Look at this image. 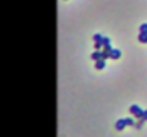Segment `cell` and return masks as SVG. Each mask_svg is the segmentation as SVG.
<instances>
[{
    "label": "cell",
    "mask_w": 147,
    "mask_h": 137,
    "mask_svg": "<svg viewBox=\"0 0 147 137\" xmlns=\"http://www.w3.org/2000/svg\"><path fill=\"white\" fill-rule=\"evenodd\" d=\"M140 110H141V108H140L138 105H131V107H130V113H131V114H136V113H138Z\"/></svg>",
    "instance_id": "cell-6"
},
{
    "label": "cell",
    "mask_w": 147,
    "mask_h": 137,
    "mask_svg": "<svg viewBox=\"0 0 147 137\" xmlns=\"http://www.w3.org/2000/svg\"><path fill=\"white\" fill-rule=\"evenodd\" d=\"M125 123H127V126H134V121H133V118H125Z\"/></svg>",
    "instance_id": "cell-13"
},
{
    "label": "cell",
    "mask_w": 147,
    "mask_h": 137,
    "mask_svg": "<svg viewBox=\"0 0 147 137\" xmlns=\"http://www.w3.org/2000/svg\"><path fill=\"white\" fill-rule=\"evenodd\" d=\"M143 124H144V120L141 118V120H140L137 124H134V127H136V128H141V127H143Z\"/></svg>",
    "instance_id": "cell-12"
},
{
    "label": "cell",
    "mask_w": 147,
    "mask_h": 137,
    "mask_svg": "<svg viewBox=\"0 0 147 137\" xmlns=\"http://www.w3.org/2000/svg\"><path fill=\"white\" fill-rule=\"evenodd\" d=\"M143 120H144V121H147V110L144 111V115H143Z\"/></svg>",
    "instance_id": "cell-16"
},
{
    "label": "cell",
    "mask_w": 147,
    "mask_h": 137,
    "mask_svg": "<svg viewBox=\"0 0 147 137\" xmlns=\"http://www.w3.org/2000/svg\"><path fill=\"white\" fill-rule=\"evenodd\" d=\"M120 56H121V52H120L118 49L113 48V49H111V53H110V58H111V59H120Z\"/></svg>",
    "instance_id": "cell-2"
},
{
    "label": "cell",
    "mask_w": 147,
    "mask_h": 137,
    "mask_svg": "<svg viewBox=\"0 0 147 137\" xmlns=\"http://www.w3.org/2000/svg\"><path fill=\"white\" fill-rule=\"evenodd\" d=\"M102 45H110V39L108 38H104L102 39Z\"/></svg>",
    "instance_id": "cell-14"
},
{
    "label": "cell",
    "mask_w": 147,
    "mask_h": 137,
    "mask_svg": "<svg viewBox=\"0 0 147 137\" xmlns=\"http://www.w3.org/2000/svg\"><path fill=\"white\" fill-rule=\"evenodd\" d=\"M101 46H104V45H102V42H95V43H94V48H95L97 51H100V49H101Z\"/></svg>",
    "instance_id": "cell-11"
},
{
    "label": "cell",
    "mask_w": 147,
    "mask_h": 137,
    "mask_svg": "<svg viewBox=\"0 0 147 137\" xmlns=\"http://www.w3.org/2000/svg\"><path fill=\"white\" fill-rule=\"evenodd\" d=\"M104 49H105V51H110V52H111V49H113V48H111V45H104Z\"/></svg>",
    "instance_id": "cell-15"
},
{
    "label": "cell",
    "mask_w": 147,
    "mask_h": 137,
    "mask_svg": "<svg viewBox=\"0 0 147 137\" xmlns=\"http://www.w3.org/2000/svg\"><path fill=\"white\" fill-rule=\"evenodd\" d=\"M95 68H97V70H104V68H105V59L97 61L95 62Z\"/></svg>",
    "instance_id": "cell-3"
},
{
    "label": "cell",
    "mask_w": 147,
    "mask_h": 137,
    "mask_svg": "<svg viewBox=\"0 0 147 137\" xmlns=\"http://www.w3.org/2000/svg\"><path fill=\"white\" fill-rule=\"evenodd\" d=\"M91 58L97 62V61H100V59H102V52H100V51H95L92 55H91Z\"/></svg>",
    "instance_id": "cell-4"
},
{
    "label": "cell",
    "mask_w": 147,
    "mask_h": 137,
    "mask_svg": "<svg viewBox=\"0 0 147 137\" xmlns=\"http://www.w3.org/2000/svg\"><path fill=\"white\" fill-rule=\"evenodd\" d=\"M125 126H127V123H125V118H123V120H118V121L115 123V128H117L118 131L124 130V128H125Z\"/></svg>",
    "instance_id": "cell-1"
},
{
    "label": "cell",
    "mask_w": 147,
    "mask_h": 137,
    "mask_svg": "<svg viewBox=\"0 0 147 137\" xmlns=\"http://www.w3.org/2000/svg\"><path fill=\"white\" fill-rule=\"evenodd\" d=\"M138 40H140L141 43H147V33L140 32V35H138Z\"/></svg>",
    "instance_id": "cell-5"
},
{
    "label": "cell",
    "mask_w": 147,
    "mask_h": 137,
    "mask_svg": "<svg viewBox=\"0 0 147 137\" xmlns=\"http://www.w3.org/2000/svg\"><path fill=\"white\" fill-rule=\"evenodd\" d=\"M143 115H144V111H143V110H140L138 113H136V114H134V117H137L138 120H141V118H143Z\"/></svg>",
    "instance_id": "cell-9"
},
{
    "label": "cell",
    "mask_w": 147,
    "mask_h": 137,
    "mask_svg": "<svg viewBox=\"0 0 147 137\" xmlns=\"http://www.w3.org/2000/svg\"><path fill=\"white\" fill-rule=\"evenodd\" d=\"M140 32H143V33H147V23H143V25L140 26Z\"/></svg>",
    "instance_id": "cell-10"
},
{
    "label": "cell",
    "mask_w": 147,
    "mask_h": 137,
    "mask_svg": "<svg viewBox=\"0 0 147 137\" xmlns=\"http://www.w3.org/2000/svg\"><path fill=\"white\" fill-rule=\"evenodd\" d=\"M110 53H111L110 51H105V49H104V51H102V59H108V58H110Z\"/></svg>",
    "instance_id": "cell-8"
},
{
    "label": "cell",
    "mask_w": 147,
    "mask_h": 137,
    "mask_svg": "<svg viewBox=\"0 0 147 137\" xmlns=\"http://www.w3.org/2000/svg\"><path fill=\"white\" fill-rule=\"evenodd\" d=\"M102 36L100 35V33H97V35H94V42H102Z\"/></svg>",
    "instance_id": "cell-7"
}]
</instances>
